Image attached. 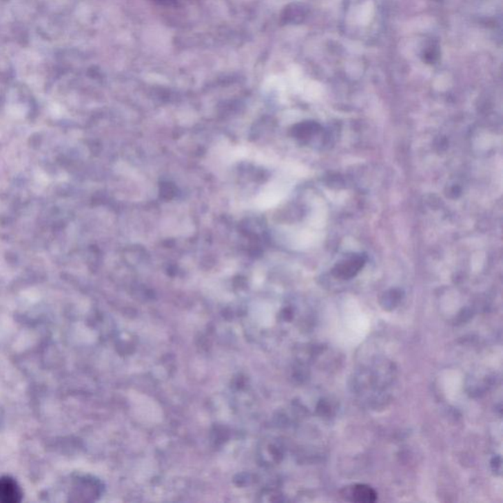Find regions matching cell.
<instances>
[{
  "instance_id": "cell-4",
  "label": "cell",
  "mask_w": 503,
  "mask_h": 503,
  "mask_svg": "<svg viewBox=\"0 0 503 503\" xmlns=\"http://www.w3.org/2000/svg\"><path fill=\"white\" fill-rule=\"evenodd\" d=\"M403 293L399 289H391L384 292L380 298V306L385 311H392L402 301Z\"/></svg>"
},
{
  "instance_id": "cell-5",
  "label": "cell",
  "mask_w": 503,
  "mask_h": 503,
  "mask_svg": "<svg viewBox=\"0 0 503 503\" xmlns=\"http://www.w3.org/2000/svg\"><path fill=\"white\" fill-rule=\"evenodd\" d=\"M491 468L495 471V473L502 472V457L495 456V458L491 460Z\"/></svg>"
},
{
  "instance_id": "cell-2",
  "label": "cell",
  "mask_w": 503,
  "mask_h": 503,
  "mask_svg": "<svg viewBox=\"0 0 503 503\" xmlns=\"http://www.w3.org/2000/svg\"><path fill=\"white\" fill-rule=\"evenodd\" d=\"M23 491L13 478H0V503H18L22 500Z\"/></svg>"
},
{
  "instance_id": "cell-3",
  "label": "cell",
  "mask_w": 503,
  "mask_h": 503,
  "mask_svg": "<svg viewBox=\"0 0 503 503\" xmlns=\"http://www.w3.org/2000/svg\"><path fill=\"white\" fill-rule=\"evenodd\" d=\"M352 502L359 503H371L377 500L378 495L373 489L367 484H355L350 491Z\"/></svg>"
},
{
  "instance_id": "cell-6",
  "label": "cell",
  "mask_w": 503,
  "mask_h": 503,
  "mask_svg": "<svg viewBox=\"0 0 503 503\" xmlns=\"http://www.w3.org/2000/svg\"><path fill=\"white\" fill-rule=\"evenodd\" d=\"M152 1L156 2V3L161 4V6H172V4L176 2V0H152Z\"/></svg>"
},
{
  "instance_id": "cell-1",
  "label": "cell",
  "mask_w": 503,
  "mask_h": 503,
  "mask_svg": "<svg viewBox=\"0 0 503 503\" xmlns=\"http://www.w3.org/2000/svg\"><path fill=\"white\" fill-rule=\"evenodd\" d=\"M367 258L364 255H354L338 263L332 269L334 278L348 280L355 278L366 264Z\"/></svg>"
}]
</instances>
